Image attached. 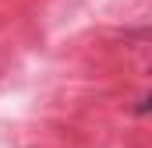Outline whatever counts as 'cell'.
Wrapping results in <instances>:
<instances>
[{
	"instance_id": "obj_1",
	"label": "cell",
	"mask_w": 152,
	"mask_h": 148,
	"mask_svg": "<svg viewBox=\"0 0 152 148\" xmlns=\"http://www.w3.org/2000/svg\"><path fill=\"white\" fill-rule=\"evenodd\" d=\"M134 113H138V116H145V113H152V95H145V99H142V102L134 106Z\"/></svg>"
}]
</instances>
